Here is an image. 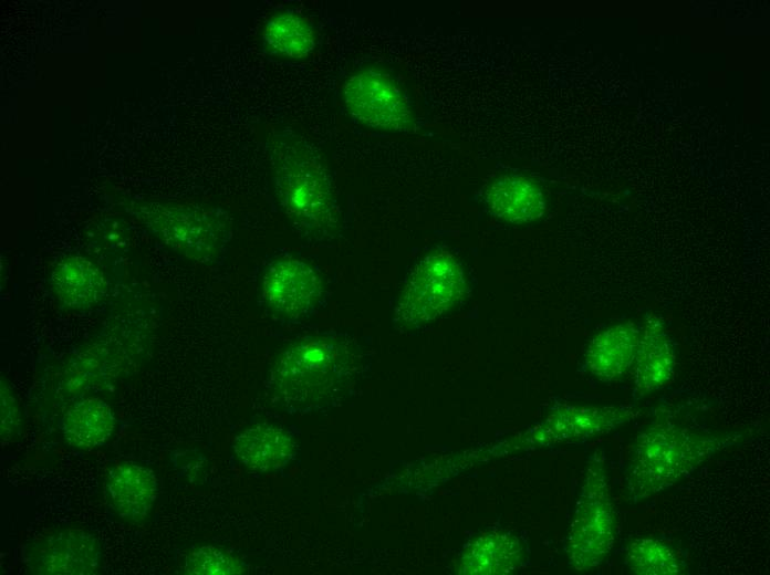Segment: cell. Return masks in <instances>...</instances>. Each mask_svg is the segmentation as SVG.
I'll return each mask as SVG.
<instances>
[{"mask_svg":"<svg viewBox=\"0 0 770 575\" xmlns=\"http://www.w3.org/2000/svg\"><path fill=\"white\" fill-rule=\"evenodd\" d=\"M259 296L274 320L298 324L326 304V290L314 265L292 254L266 260L259 278Z\"/></svg>","mask_w":770,"mask_h":575,"instance_id":"cell-7","label":"cell"},{"mask_svg":"<svg viewBox=\"0 0 770 575\" xmlns=\"http://www.w3.org/2000/svg\"><path fill=\"white\" fill-rule=\"evenodd\" d=\"M483 198L492 215L517 224L541 218L547 209L541 187L522 175L496 177L486 186Z\"/></svg>","mask_w":770,"mask_h":575,"instance_id":"cell-15","label":"cell"},{"mask_svg":"<svg viewBox=\"0 0 770 575\" xmlns=\"http://www.w3.org/2000/svg\"><path fill=\"white\" fill-rule=\"evenodd\" d=\"M69 445L92 449L106 442L115 428L111 407L100 398L90 397L72 405L61 420Z\"/></svg>","mask_w":770,"mask_h":575,"instance_id":"cell-19","label":"cell"},{"mask_svg":"<svg viewBox=\"0 0 770 575\" xmlns=\"http://www.w3.org/2000/svg\"><path fill=\"white\" fill-rule=\"evenodd\" d=\"M318 34L313 22L293 9L270 14L261 32V46L270 58L300 62L315 50Z\"/></svg>","mask_w":770,"mask_h":575,"instance_id":"cell-17","label":"cell"},{"mask_svg":"<svg viewBox=\"0 0 770 575\" xmlns=\"http://www.w3.org/2000/svg\"><path fill=\"white\" fill-rule=\"evenodd\" d=\"M185 569L188 574L198 575L239 574L243 572L241 563L236 557L214 546H202L189 553Z\"/></svg>","mask_w":770,"mask_h":575,"instance_id":"cell-21","label":"cell"},{"mask_svg":"<svg viewBox=\"0 0 770 575\" xmlns=\"http://www.w3.org/2000/svg\"><path fill=\"white\" fill-rule=\"evenodd\" d=\"M641 337V324L633 321L610 325L589 342L582 369L602 383L623 378L633 367Z\"/></svg>","mask_w":770,"mask_h":575,"instance_id":"cell-12","label":"cell"},{"mask_svg":"<svg viewBox=\"0 0 770 575\" xmlns=\"http://www.w3.org/2000/svg\"><path fill=\"white\" fill-rule=\"evenodd\" d=\"M677 347L665 322L649 314L641 324V337L632 367L634 404L664 388L675 375Z\"/></svg>","mask_w":770,"mask_h":575,"instance_id":"cell-10","label":"cell"},{"mask_svg":"<svg viewBox=\"0 0 770 575\" xmlns=\"http://www.w3.org/2000/svg\"><path fill=\"white\" fill-rule=\"evenodd\" d=\"M626 569L636 575H684L689 567L683 555L667 541L654 536L629 540L622 548Z\"/></svg>","mask_w":770,"mask_h":575,"instance_id":"cell-20","label":"cell"},{"mask_svg":"<svg viewBox=\"0 0 770 575\" xmlns=\"http://www.w3.org/2000/svg\"><path fill=\"white\" fill-rule=\"evenodd\" d=\"M144 218L164 244L191 261L218 265L228 255L231 223L219 207L153 203Z\"/></svg>","mask_w":770,"mask_h":575,"instance_id":"cell-5","label":"cell"},{"mask_svg":"<svg viewBox=\"0 0 770 575\" xmlns=\"http://www.w3.org/2000/svg\"><path fill=\"white\" fill-rule=\"evenodd\" d=\"M355 362L353 343L342 333L326 331L305 336L275 359L269 376L270 390L289 414L327 410L352 383Z\"/></svg>","mask_w":770,"mask_h":575,"instance_id":"cell-3","label":"cell"},{"mask_svg":"<svg viewBox=\"0 0 770 575\" xmlns=\"http://www.w3.org/2000/svg\"><path fill=\"white\" fill-rule=\"evenodd\" d=\"M634 405L576 406L558 404L544 420L512 441L516 450H535L563 443H582L617 430L636 419Z\"/></svg>","mask_w":770,"mask_h":575,"instance_id":"cell-8","label":"cell"},{"mask_svg":"<svg viewBox=\"0 0 770 575\" xmlns=\"http://www.w3.org/2000/svg\"><path fill=\"white\" fill-rule=\"evenodd\" d=\"M277 206L301 238L327 243L341 228L334 179L319 149L292 127H273L267 138Z\"/></svg>","mask_w":770,"mask_h":575,"instance_id":"cell-1","label":"cell"},{"mask_svg":"<svg viewBox=\"0 0 770 575\" xmlns=\"http://www.w3.org/2000/svg\"><path fill=\"white\" fill-rule=\"evenodd\" d=\"M741 431L694 429L658 411L636 436L624 472L628 500L639 503L689 477L715 454L741 445Z\"/></svg>","mask_w":770,"mask_h":575,"instance_id":"cell-2","label":"cell"},{"mask_svg":"<svg viewBox=\"0 0 770 575\" xmlns=\"http://www.w3.org/2000/svg\"><path fill=\"white\" fill-rule=\"evenodd\" d=\"M52 289L66 306L83 310L98 303L106 292L104 273L83 257H66L54 268Z\"/></svg>","mask_w":770,"mask_h":575,"instance_id":"cell-18","label":"cell"},{"mask_svg":"<svg viewBox=\"0 0 770 575\" xmlns=\"http://www.w3.org/2000/svg\"><path fill=\"white\" fill-rule=\"evenodd\" d=\"M341 100L348 116L364 127L407 133L416 126L408 93L397 77L381 66H362L347 75Z\"/></svg>","mask_w":770,"mask_h":575,"instance_id":"cell-6","label":"cell"},{"mask_svg":"<svg viewBox=\"0 0 770 575\" xmlns=\"http://www.w3.org/2000/svg\"><path fill=\"white\" fill-rule=\"evenodd\" d=\"M105 489L113 510L125 520L138 522L148 515L155 503L157 479L144 466L123 462L111 470Z\"/></svg>","mask_w":770,"mask_h":575,"instance_id":"cell-16","label":"cell"},{"mask_svg":"<svg viewBox=\"0 0 770 575\" xmlns=\"http://www.w3.org/2000/svg\"><path fill=\"white\" fill-rule=\"evenodd\" d=\"M530 550L522 536L511 532L486 533L466 545L460 573L509 574L526 567Z\"/></svg>","mask_w":770,"mask_h":575,"instance_id":"cell-14","label":"cell"},{"mask_svg":"<svg viewBox=\"0 0 770 575\" xmlns=\"http://www.w3.org/2000/svg\"><path fill=\"white\" fill-rule=\"evenodd\" d=\"M299 430L257 425L239 433L232 449L238 460L257 473H281L299 456Z\"/></svg>","mask_w":770,"mask_h":575,"instance_id":"cell-11","label":"cell"},{"mask_svg":"<svg viewBox=\"0 0 770 575\" xmlns=\"http://www.w3.org/2000/svg\"><path fill=\"white\" fill-rule=\"evenodd\" d=\"M19 409L7 385L1 384V437L9 439L17 429Z\"/></svg>","mask_w":770,"mask_h":575,"instance_id":"cell-22","label":"cell"},{"mask_svg":"<svg viewBox=\"0 0 770 575\" xmlns=\"http://www.w3.org/2000/svg\"><path fill=\"white\" fill-rule=\"evenodd\" d=\"M459 263L446 252L431 253L412 270L394 310V321L408 327L428 322L462 294Z\"/></svg>","mask_w":770,"mask_h":575,"instance_id":"cell-9","label":"cell"},{"mask_svg":"<svg viewBox=\"0 0 770 575\" xmlns=\"http://www.w3.org/2000/svg\"><path fill=\"white\" fill-rule=\"evenodd\" d=\"M616 514L603 449H595L584 467L582 484L563 544L571 568L589 572L614 548Z\"/></svg>","mask_w":770,"mask_h":575,"instance_id":"cell-4","label":"cell"},{"mask_svg":"<svg viewBox=\"0 0 770 575\" xmlns=\"http://www.w3.org/2000/svg\"><path fill=\"white\" fill-rule=\"evenodd\" d=\"M100 561L95 537L84 531L67 530L51 535L31 553V568L38 574L83 575L93 573Z\"/></svg>","mask_w":770,"mask_h":575,"instance_id":"cell-13","label":"cell"}]
</instances>
